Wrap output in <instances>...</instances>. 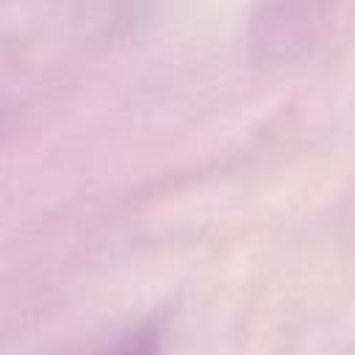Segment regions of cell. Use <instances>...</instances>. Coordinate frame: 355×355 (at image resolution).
Wrapping results in <instances>:
<instances>
[{"mask_svg": "<svg viewBox=\"0 0 355 355\" xmlns=\"http://www.w3.org/2000/svg\"><path fill=\"white\" fill-rule=\"evenodd\" d=\"M330 6L333 0H255L250 19L252 47L269 61L294 58L313 42Z\"/></svg>", "mask_w": 355, "mask_h": 355, "instance_id": "cell-1", "label": "cell"}, {"mask_svg": "<svg viewBox=\"0 0 355 355\" xmlns=\"http://www.w3.org/2000/svg\"><path fill=\"white\" fill-rule=\"evenodd\" d=\"M155 349H158V338H155V333L153 330H139V333H133L130 338H125L114 352H108V355H155Z\"/></svg>", "mask_w": 355, "mask_h": 355, "instance_id": "cell-2", "label": "cell"}]
</instances>
